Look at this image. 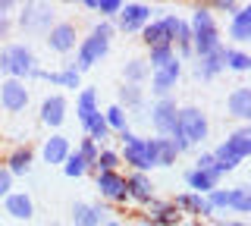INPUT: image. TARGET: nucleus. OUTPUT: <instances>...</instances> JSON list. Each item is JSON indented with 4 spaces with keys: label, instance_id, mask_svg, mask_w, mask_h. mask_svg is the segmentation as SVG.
I'll list each match as a JSON object with an SVG mask.
<instances>
[{
    "label": "nucleus",
    "instance_id": "1",
    "mask_svg": "<svg viewBox=\"0 0 251 226\" xmlns=\"http://www.w3.org/2000/svg\"><path fill=\"white\" fill-rule=\"evenodd\" d=\"M113 35H116L113 22H98V25L91 28V35L78 44V57H75V63H69V66L82 75L85 69H91L94 63H100V60L107 57V50H110V38H113Z\"/></svg>",
    "mask_w": 251,
    "mask_h": 226
},
{
    "label": "nucleus",
    "instance_id": "2",
    "mask_svg": "<svg viewBox=\"0 0 251 226\" xmlns=\"http://www.w3.org/2000/svg\"><path fill=\"white\" fill-rule=\"evenodd\" d=\"M188 28H192V53L207 57V53H214L220 48V35H217V25H214V13H210L207 6H201V3L195 6Z\"/></svg>",
    "mask_w": 251,
    "mask_h": 226
},
{
    "label": "nucleus",
    "instance_id": "3",
    "mask_svg": "<svg viewBox=\"0 0 251 226\" xmlns=\"http://www.w3.org/2000/svg\"><path fill=\"white\" fill-rule=\"evenodd\" d=\"M35 69H38L35 53H31V48H25V44H6V48L0 50V73H6L10 79L25 82Z\"/></svg>",
    "mask_w": 251,
    "mask_h": 226
},
{
    "label": "nucleus",
    "instance_id": "4",
    "mask_svg": "<svg viewBox=\"0 0 251 226\" xmlns=\"http://www.w3.org/2000/svg\"><path fill=\"white\" fill-rule=\"evenodd\" d=\"M207 116H204L198 107H182V110L176 113V132L173 135H179V138H185L188 148L192 145H201L204 138H207Z\"/></svg>",
    "mask_w": 251,
    "mask_h": 226
},
{
    "label": "nucleus",
    "instance_id": "5",
    "mask_svg": "<svg viewBox=\"0 0 251 226\" xmlns=\"http://www.w3.org/2000/svg\"><path fill=\"white\" fill-rule=\"evenodd\" d=\"M123 157L135 173H145V170L157 167V138H138L135 135L129 145H126Z\"/></svg>",
    "mask_w": 251,
    "mask_h": 226
},
{
    "label": "nucleus",
    "instance_id": "6",
    "mask_svg": "<svg viewBox=\"0 0 251 226\" xmlns=\"http://www.w3.org/2000/svg\"><path fill=\"white\" fill-rule=\"evenodd\" d=\"M176 28H179V16H163L157 22H148L145 28H141V41L148 44V48H173L176 44Z\"/></svg>",
    "mask_w": 251,
    "mask_h": 226
},
{
    "label": "nucleus",
    "instance_id": "7",
    "mask_svg": "<svg viewBox=\"0 0 251 226\" xmlns=\"http://www.w3.org/2000/svg\"><path fill=\"white\" fill-rule=\"evenodd\" d=\"M19 25L25 32H38V35H47L53 28V6H44V3H25L19 13Z\"/></svg>",
    "mask_w": 251,
    "mask_h": 226
},
{
    "label": "nucleus",
    "instance_id": "8",
    "mask_svg": "<svg viewBox=\"0 0 251 226\" xmlns=\"http://www.w3.org/2000/svg\"><path fill=\"white\" fill-rule=\"evenodd\" d=\"M116 25L113 28H120V32H141V28L151 22V6L148 3H123L120 6V13H116Z\"/></svg>",
    "mask_w": 251,
    "mask_h": 226
},
{
    "label": "nucleus",
    "instance_id": "9",
    "mask_svg": "<svg viewBox=\"0 0 251 226\" xmlns=\"http://www.w3.org/2000/svg\"><path fill=\"white\" fill-rule=\"evenodd\" d=\"M176 113H179V107H176V100H170V98H160L151 107V123H154V129H157L160 138H170L173 132H176Z\"/></svg>",
    "mask_w": 251,
    "mask_h": 226
},
{
    "label": "nucleus",
    "instance_id": "10",
    "mask_svg": "<svg viewBox=\"0 0 251 226\" xmlns=\"http://www.w3.org/2000/svg\"><path fill=\"white\" fill-rule=\"evenodd\" d=\"M0 107H3L6 113L25 110V107H28V88H25V82L6 79L3 85H0Z\"/></svg>",
    "mask_w": 251,
    "mask_h": 226
},
{
    "label": "nucleus",
    "instance_id": "11",
    "mask_svg": "<svg viewBox=\"0 0 251 226\" xmlns=\"http://www.w3.org/2000/svg\"><path fill=\"white\" fill-rule=\"evenodd\" d=\"M179 75H182V60H173V63H167L163 69H154L151 73V91L157 98H167Z\"/></svg>",
    "mask_w": 251,
    "mask_h": 226
},
{
    "label": "nucleus",
    "instance_id": "12",
    "mask_svg": "<svg viewBox=\"0 0 251 226\" xmlns=\"http://www.w3.org/2000/svg\"><path fill=\"white\" fill-rule=\"evenodd\" d=\"M47 48L57 50V53H69L75 48V25L73 22H53V28L47 32Z\"/></svg>",
    "mask_w": 251,
    "mask_h": 226
},
{
    "label": "nucleus",
    "instance_id": "13",
    "mask_svg": "<svg viewBox=\"0 0 251 226\" xmlns=\"http://www.w3.org/2000/svg\"><path fill=\"white\" fill-rule=\"evenodd\" d=\"M100 220H110V210L100 204H85V201H75L73 204V226H100Z\"/></svg>",
    "mask_w": 251,
    "mask_h": 226
},
{
    "label": "nucleus",
    "instance_id": "14",
    "mask_svg": "<svg viewBox=\"0 0 251 226\" xmlns=\"http://www.w3.org/2000/svg\"><path fill=\"white\" fill-rule=\"evenodd\" d=\"M173 204H176L179 214H192V217H210V214H214L207 195H195V192H182Z\"/></svg>",
    "mask_w": 251,
    "mask_h": 226
},
{
    "label": "nucleus",
    "instance_id": "15",
    "mask_svg": "<svg viewBox=\"0 0 251 226\" xmlns=\"http://www.w3.org/2000/svg\"><path fill=\"white\" fill-rule=\"evenodd\" d=\"M98 192L104 195L107 201H126V176L123 173H98Z\"/></svg>",
    "mask_w": 251,
    "mask_h": 226
},
{
    "label": "nucleus",
    "instance_id": "16",
    "mask_svg": "<svg viewBox=\"0 0 251 226\" xmlns=\"http://www.w3.org/2000/svg\"><path fill=\"white\" fill-rule=\"evenodd\" d=\"M185 185L195 195H210L220 185V173H217V170H188V173H185Z\"/></svg>",
    "mask_w": 251,
    "mask_h": 226
},
{
    "label": "nucleus",
    "instance_id": "17",
    "mask_svg": "<svg viewBox=\"0 0 251 226\" xmlns=\"http://www.w3.org/2000/svg\"><path fill=\"white\" fill-rule=\"evenodd\" d=\"M63 120H66V98H63V95L44 98V104H41V123H44V126H50V129H60Z\"/></svg>",
    "mask_w": 251,
    "mask_h": 226
},
{
    "label": "nucleus",
    "instance_id": "18",
    "mask_svg": "<svg viewBox=\"0 0 251 226\" xmlns=\"http://www.w3.org/2000/svg\"><path fill=\"white\" fill-rule=\"evenodd\" d=\"M148 204H151L148 214H151V223L154 226H179V223H182V214H179L176 204H170V201H154L151 198Z\"/></svg>",
    "mask_w": 251,
    "mask_h": 226
},
{
    "label": "nucleus",
    "instance_id": "19",
    "mask_svg": "<svg viewBox=\"0 0 251 226\" xmlns=\"http://www.w3.org/2000/svg\"><path fill=\"white\" fill-rule=\"evenodd\" d=\"M3 207L13 220H31V214H35V204H31V198L25 192H10L3 198Z\"/></svg>",
    "mask_w": 251,
    "mask_h": 226
},
{
    "label": "nucleus",
    "instance_id": "20",
    "mask_svg": "<svg viewBox=\"0 0 251 226\" xmlns=\"http://www.w3.org/2000/svg\"><path fill=\"white\" fill-rule=\"evenodd\" d=\"M226 69V48L220 44L214 53H207V57H198V66H195V73H198V79H214L217 73H223Z\"/></svg>",
    "mask_w": 251,
    "mask_h": 226
},
{
    "label": "nucleus",
    "instance_id": "21",
    "mask_svg": "<svg viewBox=\"0 0 251 226\" xmlns=\"http://www.w3.org/2000/svg\"><path fill=\"white\" fill-rule=\"evenodd\" d=\"M226 107H229V116H235V120H251V88H245V85L232 88V95L226 98Z\"/></svg>",
    "mask_w": 251,
    "mask_h": 226
},
{
    "label": "nucleus",
    "instance_id": "22",
    "mask_svg": "<svg viewBox=\"0 0 251 226\" xmlns=\"http://www.w3.org/2000/svg\"><path fill=\"white\" fill-rule=\"evenodd\" d=\"M126 195L148 204V201L154 198V185H151V179H148V173H132V176H126Z\"/></svg>",
    "mask_w": 251,
    "mask_h": 226
},
{
    "label": "nucleus",
    "instance_id": "23",
    "mask_svg": "<svg viewBox=\"0 0 251 226\" xmlns=\"http://www.w3.org/2000/svg\"><path fill=\"white\" fill-rule=\"evenodd\" d=\"M229 38L239 44L251 41V6H239V13L229 22Z\"/></svg>",
    "mask_w": 251,
    "mask_h": 226
},
{
    "label": "nucleus",
    "instance_id": "24",
    "mask_svg": "<svg viewBox=\"0 0 251 226\" xmlns=\"http://www.w3.org/2000/svg\"><path fill=\"white\" fill-rule=\"evenodd\" d=\"M41 157H44V163H63L69 157V142H66V135H50L44 142V148H41Z\"/></svg>",
    "mask_w": 251,
    "mask_h": 226
},
{
    "label": "nucleus",
    "instance_id": "25",
    "mask_svg": "<svg viewBox=\"0 0 251 226\" xmlns=\"http://www.w3.org/2000/svg\"><path fill=\"white\" fill-rule=\"evenodd\" d=\"M223 145L229 148V151H232V154H235L239 160H245L248 154H251V129H248V126H242L239 132H232V135L226 138Z\"/></svg>",
    "mask_w": 251,
    "mask_h": 226
},
{
    "label": "nucleus",
    "instance_id": "26",
    "mask_svg": "<svg viewBox=\"0 0 251 226\" xmlns=\"http://www.w3.org/2000/svg\"><path fill=\"white\" fill-rule=\"evenodd\" d=\"M6 170H10V176H25L31 170V151L28 148H13L10 157H6Z\"/></svg>",
    "mask_w": 251,
    "mask_h": 226
},
{
    "label": "nucleus",
    "instance_id": "27",
    "mask_svg": "<svg viewBox=\"0 0 251 226\" xmlns=\"http://www.w3.org/2000/svg\"><path fill=\"white\" fill-rule=\"evenodd\" d=\"M82 126H85V132H88V138H91V142L94 145H98V142H107V138H110V126H107V120H104V113H91L88 116V123H82Z\"/></svg>",
    "mask_w": 251,
    "mask_h": 226
},
{
    "label": "nucleus",
    "instance_id": "28",
    "mask_svg": "<svg viewBox=\"0 0 251 226\" xmlns=\"http://www.w3.org/2000/svg\"><path fill=\"white\" fill-rule=\"evenodd\" d=\"M94 88H82L78 91V100H75V113H78V120L82 123H88V116L91 113H98V107H94Z\"/></svg>",
    "mask_w": 251,
    "mask_h": 226
},
{
    "label": "nucleus",
    "instance_id": "29",
    "mask_svg": "<svg viewBox=\"0 0 251 226\" xmlns=\"http://www.w3.org/2000/svg\"><path fill=\"white\" fill-rule=\"evenodd\" d=\"M226 69H232V73H248V69H251V57L245 50L226 48Z\"/></svg>",
    "mask_w": 251,
    "mask_h": 226
},
{
    "label": "nucleus",
    "instance_id": "30",
    "mask_svg": "<svg viewBox=\"0 0 251 226\" xmlns=\"http://www.w3.org/2000/svg\"><path fill=\"white\" fill-rule=\"evenodd\" d=\"M85 6H88V10H94V13H100V19H113L116 13H120V0H85Z\"/></svg>",
    "mask_w": 251,
    "mask_h": 226
},
{
    "label": "nucleus",
    "instance_id": "31",
    "mask_svg": "<svg viewBox=\"0 0 251 226\" xmlns=\"http://www.w3.org/2000/svg\"><path fill=\"white\" fill-rule=\"evenodd\" d=\"M176 148L170 145V138H157V167H173L176 163Z\"/></svg>",
    "mask_w": 251,
    "mask_h": 226
},
{
    "label": "nucleus",
    "instance_id": "32",
    "mask_svg": "<svg viewBox=\"0 0 251 226\" xmlns=\"http://www.w3.org/2000/svg\"><path fill=\"white\" fill-rule=\"evenodd\" d=\"M141 100H145V95H141L138 85H126V88H120V104L116 107H141Z\"/></svg>",
    "mask_w": 251,
    "mask_h": 226
},
{
    "label": "nucleus",
    "instance_id": "33",
    "mask_svg": "<svg viewBox=\"0 0 251 226\" xmlns=\"http://www.w3.org/2000/svg\"><path fill=\"white\" fill-rule=\"evenodd\" d=\"M148 73H151V69H148L145 60H129V63H126V82H129V85L145 82V75H148Z\"/></svg>",
    "mask_w": 251,
    "mask_h": 226
},
{
    "label": "nucleus",
    "instance_id": "34",
    "mask_svg": "<svg viewBox=\"0 0 251 226\" xmlns=\"http://www.w3.org/2000/svg\"><path fill=\"white\" fill-rule=\"evenodd\" d=\"M173 60H176V50H173L170 44H167V48H151V60H148L151 66H148V69H163L167 63H173Z\"/></svg>",
    "mask_w": 251,
    "mask_h": 226
},
{
    "label": "nucleus",
    "instance_id": "35",
    "mask_svg": "<svg viewBox=\"0 0 251 226\" xmlns=\"http://www.w3.org/2000/svg\"><path fill=\"white\" fill-rule=\"evenodd\" d=\"M63 173H66L69 179H78V176H85V173H88V167H85V160L78 157L75 151H69V157L63 160Z\"/></svg>",
    "mask_w": 251,
    "mask_h": 226
},
{
    "label": "nucleus",
    "instance_id": "36",
    "mask_svg": "<svg viewBox=\"0 0 251 226\" xmlns=\"http://www.w3.org/2000/svg\"><path fill=\"white\" fill-rule=\"evenodd\" d=\"M232 210H235V214H248V210H251L248 185H235V189H232Z\"/></svg>",
    "mask_w": 251,
    "mask_h": 226
},
{
    "label": "nucleus",
    "instance_id": "37",
    "mask_svg": "<svg viewBox=\"0 0 251 226\" xmlns=\"http://www.w3.org/2000/svg\"><path fill=\"white\" fill-rule=\"evenodd\" d=\"M116 167H120V154H116V151H100L98 154V163H94L98 173H113Z\"/></svg>",
    "mask_w": 251,
    "mask_h": 226
},
{
    "label": "nucleus",
    "instance_id": "38",
    "mask_svg": "<svg viewBox=\"0 0 251 226\" xmlns=\"http://www.w3.org/2000/svg\"><path fill=\"white\" fill-rule=\"evenodd\" d=\"M75 154L85 160V167L91 170L94 163H98V154H100V151H98V145H94L91 138H82V145H78V151H75Z\"/></svg>",
    "mask_w": 251,
    "mask_h": 226
},
{
    "label": "nucleus",
    "instance_id": "39",
    "mask_svg": "<svg viewBox=\"0 0 251 226\" xmlns=\"http://www.w3.org/2000/svg\"><path fill=\"white\" fill-rule=\"evenodd\" d=\"M104 120H107L110 132H123V129H126V110H123V107H116V104L104 113Z\"/></svg>",
    "mask_w": 251,
    "mask_h": 226
},
{
    "label": "nucleus",
    "instance_id": "40",
    "mask_svg": "<svg viewBox=\"0 0 251 226\" xmlns=\"http://www.w3.org/2000/svg\"><path fill=\"white\" fill-rule=\"evenodd\" d=\"M207 201H210V207H214V210H220V207L229 210L232 207V189H214V192L207 195Z\"/></svg>",
    "mask_w": 251,
    "mask_h": 226
},
{
    "label": "nucleus",
    "instance_id": "41",
    "mask_svg": "<svg viewBox=\"0 0 251 226\" xmlns=\"http://www.w3.org/2000/svg\"><path fill=\"white\" fill-rule=\"evenodd\" d=\"M13 189V176H10V170L6 167H0V198H6Z\"/></svg>",
    "mask_w": 251,
    "mask_h": 226
},
{
    "label": "nucleus",
    "instance_id": "42",
    "mask_svg": "<svg viewBox=\"0 0 251 226\" xmlns=\"http://www.w3.org/2000/svg\"><path fill=\"white\" fill-rule=\"evenodd\" d=\"M207 10H220V13H229V16H235V13H239V3H232V0H217L214 6H207Z\"/></svg>",
    "mask_w": 251,
    "mask_h": 226
},
{
    "label": "nucleus",
    "instance_id": "43",
    "mask_svg": "<svg viewBox=\"0 0 251 226\" xmlns=\"http://www.w3.org/2000/svg\"><path fill=\"white\" fill-rule=\"evenodd\" d=\"M195 170H214V154H201L198 160H195Z\"/></svg>",
    "mask_w": 251,
    "mask_h": 226
},
{
    "label": "nucleus",
    "instance_id": "44",
    "mask_svg": "<svg viewBox=\"0 0 251 226\" xmlns=\"http://www.w3.org/2000/svg\"><path fill=\"white\" fill-rule=\"evenodd\" d=\"M10 35V16H0V41Z\"/></svg>",
    "mask_w": 251,
    "mask_h": 226
},
{
    "label": "nucleus",
    "instance_id": "45",
    "mask_svg": "<svg viewBox=\"0 0 251 226\" xmlns=\"http://www.w3.org/2000/svg\"><path fill=\"white\" fill-rule=\"evenodd\" d=\"M116 135H120V142H123V145H129V142H132V138H135V132H132L129 126H126L123 132H116Z\"/></svg>",
    "mask_w": 251,
    "mask_h": 226
},
{
    "label": "nucleus",
    "instance_id": "46",
    "mask_svg": "<svg viewBox=\"0 0 251 226\" xmlns=\"http://www.w3.org/2000/svg\"><path fill=\"white\" fill-rule=\"evenodd\" d=\"M217 226H248L245 220H217Z\"/></svg>",
    "mask_w": 251,
    "mask_h": 226
},
{
    "label": "nucleus",
    "instance_id": "47",
    "mask_svg": "<svg viewBox=\"0 0 251 226\" xmlns=\"http://www.w3.org/2000/svg\"><path fill=\"white\" fill-rule=\"evenodd\" d=\"M104 226H123V223H120V220H107Z\"/></svg>",
    "mask_w": 251,
    "mask_h": 226
},
{
    "label": "nucleus",
    "instance_id": "48",
    "mask_svg": "<svg viewBox=\"0 0 251 226\" xmlns=\"http://www.w3.org/2000/svg\"><path fill=\"white\" fill-rule=\"evenodd\" d=\"M138 226H154V223H151V220H141V223H138Z\"/></svg>",
    "mask_w": 251,
    "mask_h": 226
},
{
    "label": "nucleus",
    "instance_id": "49",
    "mask_svg": "<svg viewBox=\"0 0 251 226\" xmlns=\"http://www.w3.org/2000/svg\"><path fill=\"white\" fill-rule=\"evenodd\" d=\"M188 226H201V223H188Z\"/></svg>",
    "mask_w": 251,
    "mask_h": 226
}]
</instances>
